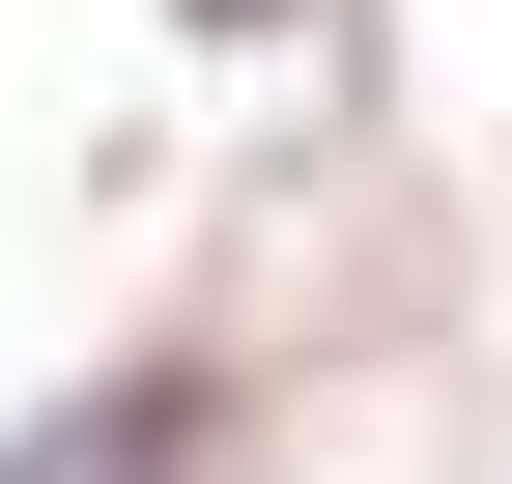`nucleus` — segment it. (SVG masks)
I'll return each mask as SVG.
<instances>
[{
  "label": "nucleus",
  "instance_id": "obj_1",
  "mask_svg": "<svg viewBox=\"0 0 512 484\" xmlns=\"http://www.w3.org/2000/svg\"><path fill=\"white\" fill-rule=\"evenodd\" d=\"M29 484H171V399H114V428H57Z\"/></svg>",
  "mask_w": 512,
  "mask_h": 484
}]
</instances>
